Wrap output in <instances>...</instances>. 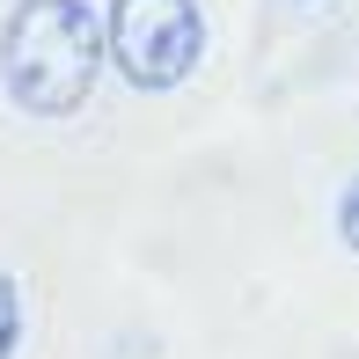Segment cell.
I'll list each match as a JSON object with an SVG mask.
<instances>
[{"mask_svg":"<svg viewBox=\"0 0 359 359\" xmlns=\"http://www.w3.org/2000/svg\"><path fill=\"white\" fill-rule=\"evenodd\" d=\"M103 67V29L88 0H15L0 22V88L22 118H74Z\"/></svg>","mask_w":359,"mask_h":359,"instance_id":"cell-1","label":"cell"},{"mask_svg":"<svg viewBox=\"0 0 359 359\" xmlns=\"http://www.w3.org/2000/svg\"><path fill=\"white\" fill-rule=\"evenodd\" d=\"M110 59L147 95H169L205 59V15L198 0H110Z\"/></svg>","mask_w":359,"mask_h":359,"instance_id":"cell-2","label":"cell"},{"mask_svg":"<svg viewBox=\"0 0 359 359\" xmlns=\"http://www.w3.org/2000/svg\"><path fill=\"white\" fill-rule=\"evenodd\" d=\"M15 352H22V286L0 264V359H15Z\"/></svg>","mask_w":359,"mask_h":359,"instance_id":"cell-3","label":"cell"},{"mask_svg":"<svg viewBox=\"0 0 359 359\" xmlns=\"http://www.w3.org/2000/svg\"><path fill=\"white\" fill-rule=\"evenodd\" d=\"M337 242L359 257V169H352V184L337 191Z\"/></svg>","mask_w":359,"mask_h":359,"instance_id":"cell-4","label":"cell"}]
</instances>
